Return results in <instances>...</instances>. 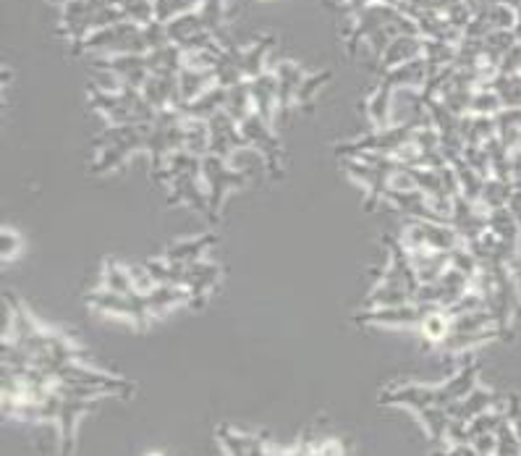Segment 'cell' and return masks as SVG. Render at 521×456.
Wrapping results in <instances>:
<instances>
[{
	"mask_svg": "<svg viewBox=\"0 0 521 456\" xmlns=\"http://www.w3.org/2000/svg\"><path fill=\"white\" fill-rule=\"evenodd\" d=\"M249 90H252V103H254V113L262 116L265 121H270L273 116V108L278 105V76L275 71H265V74L254 76L249 82Z\"/></svg>",
	"mask_w": 521,
	"mask_h": 456,
	"instance_id": "6da1fadb",
	"label": "cell"
},
{
	"mask_svg": "<svg viewBox=\"0 0 521 456\" xmlns=\"http://www.w3.org/2000/svg\"><path fill=\"white\" fill-rule=\"evenodd\" d=\"M275 76H278V108L288 111V108H291V100L299 97V90H302L307 74H304L296 63L281 61L278 63V69H275Z\"/></svg>",
	"mask_w": 521,
	"mask_h": 456,
	"instance_id": "7a4b0ae2",
	"label": "cell"
},
{
	"mask_svg": "<svg viewBox=\"0 0 521 456\" xmlns=\"http://www.w3.org/2000/svg\"><path fill=\"white\" fill-rule=\"evenodd\" d=\"M273 45H275L273 37H262L257 45H252V48L241 53L239 63H241V74H244V79H254V76L265 74V61H268Z\"/></svg>",
	"mask_w": 521,
	"mask_h": 456,
	"instance_id": "3957f363",
	"label": "cell"
},
{
	"mask_svg": "<svg viewBox=\"0 0 521 456\" xmlns=\"http://www.w3.org/2000/svg\"><path fill=\"white\" fill-rule=\"evenodd\" d=\"M199 19H202V27L210 35H220V27L226 21V0H202L197 8Z\"/></svg>",
	"mask_w": 521,
	"mask_h": 456,
	"instance_id": "277c9868",
	"label": "cell"
},
{
	"mask_svg": "<svg viewBox=\"0 0 521 456\" xmlns=\"http://www.w3.org/2000/svg\"><path fill=\"white\" fill-rule=\"evenodd\" d=\"M498 74H521V42H516L514 48L508 50L506 58L498 66Z\"/></svg>",
	"mask_w": 521,
	"mask_h": 456,
	"instance_id": "5b68a950",
	"label": "cell"
},
{
	"mask_svg": "<svg viewBox=\"0 0 521 456\" xmlns=\"http://www.w3.org/2000/svg\"><path fill=\"white\" fill-rule=\"evenodd\" d=\"M514 32H516V37H519V42H521V6L516 8V27H514Z\"/></svg>",
	"mask_w": 521,
	"mask_h": 456,
	"instance_id": "8992f818",
	"label": "cell"
},
{
	"mask_svg": "<svg viewBox=\"0 0 521 456\" xmlns=\"http://www.w3.org/2000/svg\"><path fill=\"white\" fill-rule=\"evenodd\" d=\"M514 213L519 215V221H521V192L514 194Z\"/></svg>",
	"mask_w": 521,
	"mask_h": 456,
	"instance_id": "52a82bcc",
	"label": "cell"
},
{
	"mask_svg": "<svg viewBox=\"0 0 521 456\" xmlns=\"http://www.w3.org/2000/svg\"><path fill=\"white\" fill-rule=\"evenodd\" d=\"M150 456H160V454H150Z\"/></svg>",
	"mask_w": 521,
	"mask_h": 456,
	"instance_id": "ba28073f",
	"label": "cell"
}]
</instances>
